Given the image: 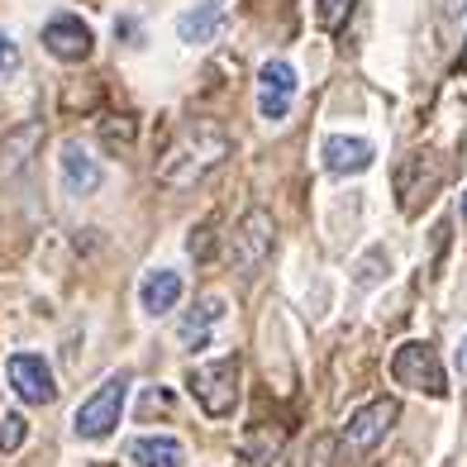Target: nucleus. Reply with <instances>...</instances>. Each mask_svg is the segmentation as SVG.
<instances>
[{
  "instance_id": "nucleus-2",
  "label": "nucleus",
  "mask_w": 467,
  "mask_h": 467,
  "mask_svg": "<svg viewBox=\"0 0 467 467\" xmlns=\"http://www.w3.org/2000/svg\"><path fill=\"white\" fill-rule=\"evenodd\" d=\"M239 377H244L239 353H229V358H215V363L191 368L186 387H191L196 406H201L210 420H229L234 410H239Z\"/></svg>"
},
{
  "instance_id": "nucleus-18",
  "label": "nucleus",
  "mask_w": 467,
  "mask_h": 467,
  "mask_svg": "<svg viewBox=\"0 0 467 467\" xmlns=\"http://www.w3.org/2000/svg\"><path fill=\"white\" fill-rule=\"evenodd\" d=\"M387 277H391V248L387 244H372L363 258L353 263V282L363 286V291H372V286H381Z\"/></svg>"
},
{
  "instance_id": "nucleus-9",
  "label": "nucleus",
  "mask_w": 467,
  "mask_h": 467,
  "mask_svg": "<svg viewBox=\"0 0 467 467\" xmlns=\"http://www.w3.org/2000/svg\"><path fill=\"white\" fill-rule=\"evenodd\" d=\"M439 177H443V167H439L434 153H420V148H415V153H406V158L396 162V205L406 210V215H415L420 201L439 186Z\"/></svg>"
},
{
  "instance_id": "nucleus-19",
  "label": "nucleus",
  "mask_w": 467,
  "mask_h": 467,
  "mask_svg": "<svg viewBox=\"0 0 467 467\" xmlns=\"http://www.w3.org/2000/svg\"><path fill=\"white\" fill-rule=\"evenodd\" d=\"M358 0H315V19H320V29H344L348 25V15H353Z\"/></svg>"
},
{
  "instance_id": "nucleus-21",
  "label": "nucleus",
  "mask_w": 467,
  "mask_h": 467,
  "mask_svg": "<svg viewBox=\"0 0 467 467\" xmlns=\"http://www.w3.org/2000/svg\"><path fill=\"white\" fill-rule=\"evenodd\" d=\"M210 244H215V220H205L201 229H191V239H186V248H191V258H196V263L210 258Z\"/></svg>"
},
{
  "instance_id": "nucleus-22",
  "label": "nucleus",
  "mask_w": 467,
  "mask_h": 467,
  "mask_svg": "<svg viewBox=\"0 0 467 467\" xmlns=\"http://www.w3.org/2000/svg\"><path fill=\"white\" fill-rule=\"evenodd\" d=\"M19 62H25V57H19V44H15L5 29H0V81H10L19 72Z\"/></svg>"
},
{
  "instance_id": "nucleus-3",
  "label": "nucleus",
  "mask_w": 467,
  "mask_h": 467,
  "mask_svg": "<svg viewBox=\"0 0 467 467\" xmlns=\"http://www.w3.org/2000/svg\"><path fill=\"white\" fill-rule=\"evenodd\" d=\"M124 396H130V377L115 372V377H105L100 387L81 400L77 415H72V430L77 439H110L119 430V415H124Z\"/></svg>"
},
{
  "instance_id": "nucleus-11",
  "label": "nucleus",
  "mask_w": 467,
  "mask_h": 467,
  "mask_svg": "<svg viewBox=\"0 0 467 467\" xmlns=\"http://www.w3.org/2000/svg\"><path fill=\"white\" fill-rule=\"evenodd\" d=\"M320 162L334 177H363L377 162V148H372V139H358V134H329L320 143Z\"/></svg>"
},
{
  "instance_id": "nucleus-10",
  "label": "nucleus",
  "mask_w": 467,
  "mask_h": 467,
  "mask_svg": "<svg viewBox=\"0 0 467 467\" xmlns=\"http://www.w3.org/2000/svg\"><path fill=\"white\" fill-rule=\"evenodd\" d=\"M44 48L57 62H87L91 48H96V34H91L87 19H77V15H53L44 25Z\"/></svg>"
},
{
  "instance_id": "nucleus-1",
  "label": "nucleus",
  "mask_w": 467,
  "mask_h": 467,
  "mask_svg": "<svg viewBox=\"0 0 467 467\" xmlns=\"http://www.w3.org/2000/svg\"><path fill=\"white\" fill-rule=\"evenodd\" d=\"M229 148H234V143H229V134H224V124H215V119H191L186 130L162 148L153 177H158V186H167V191H191V186L205 182V177L229 158Z\"/></svg>"
},
{
  "instance_id": "nucleus-14",
  "label": "nucleus",
  "mask_w": 467,
  "mask_h": 467,
  "mask_svg": "<svg viewBox=\"0 0 467 467\" xmlns=\"http://www.w3.org/2000/svg\"><path fill=\"white\" fill-rule=\"evenodd\" d=\"M182 272H172V267H148L143 272V282H139V306H143V315H167V310H177V301H182Z\"/></svg>"
},
{
  "instance_id": "nucleus-12",
  "label": "nucleus",
  "mask_w": 467,
  "mask_h": 467,
  "mask_svg": "<svg viewBox=\"0 0 467 467\" xmlns=\"http://www.w3.org/2000/svg\"><path fill=\"white\" fill-rule=\"evenodd\" d=\"M57 177H62V191L67 196H91V191H100V162L91 158V148L87 143H77L67 139L57 148Z\"/></svg>"
},
{
  "instance_id": "nucleus-24",
  "label": "nucleus",
  "mask_w": 467,
  "mask_h": 467,
  "mask_svg": "<svg viewBox=\"0 0 467 467\" xmlns=\"http://www.w3.org/2000/svg\"><path fill=\"white\" fill-rule=\"evenodd\" d=\"M443 15H449V19H462V15H467V0H443Z\"/></svg>"
},
{
  "instance_id": "nucleus-17",
  "label": "nucleus",
  "mask_w": 467,
  "mask_h": 467,
  "mask_svg": "<svg viewBox=\"0 0 467 467\" xmlns=\"http://www.w3.org/2000/svg\"><path fill=\"white\" fill-rule=\"evenodd\" d=\"M239 453L253 462V467H282V453H286V434L272 430V424H258V430H248Z\"/></svg>"
},
{
  "instance_id": "nucleus-7",
  "label": "nucleus",
  "mask_w": 467,
  "mask_h": 467,
  "mask_svg": "<svg viewBox=\"0 0 467 467\" xmlns=\"http://www.w3.org/2000/svg\"><path fill=\"white\" fill-rule=\"evenodd\" d=\"M5 377H10V391L25 400V406H53L57 400L53 368L38 353H10L5 358Z\"/></svg>"
},
{
  "instance_id": "nucleus-6",
  "label": "nucleus",
  "mask_w": 467,
  "mask_h": 467,
  "mask_svg": "<svg viewBox=\"0 0 467 467\" xmlns=\"http://www.w3.org/2000/svg\"><path fill=\"white\" fill-rule=\"evenodd\" d=\"M396 420H400V406H396L391 396H377V400H368V406H358L348 415V424H344V453L348 458L372 453L377 443L396 430Z\"/></svg>"
},
{
  "instance_id": "nucleus-4",
  "label": "nucleus",
  "mask_w": 467,
  "mask_h": 467,
  "mask_svg": "<svg viewBox=\"0 0 467 467\" xmlns=\"http://www.w3.org/2000/svg\"><path fill=\"white\" fill-rule=\"evenodd\" d=\"M272 248H277V224H272L267 210H248V215L234 224L229 244H224L229 263L239 267V272H258L272 258Z\"/></svg>"
},
{
  "instance_id": "nucleus-16",
  "label": "nucleus",
  "mask_w": 467,
  "mask_h": 467,
  "mask_svg": "<svg viewBox=\"0 0 467 467\" xmlns=\"http://www.w3.org/2000/svg\"><path fill=\"white\" fill-rule=\"evenodd\" d=\"M130 458L139 467H182L186 462V449H182L172 434H139L130 443Z\"/></svg>"
},
{
  "instance_id": "nucleus-25",
  "label": "nucleus",
  "mask_w": 467,
  "mask_h": 467,
  "mask_svg": "<svg viewBox=\"0 0 467 467\" xmlns=\"http://www.w3.org/2000/svg\"><path fill=\"white\" fill-rule=\"evenodd\" d=\"M453 363H458V372L467 377V334L458 338V353H453Z\"/></svg>"
},
{
  "instance_id": "nucleus-23",
  "label": "nucleus",
  "mask_w": 467,
  "mask_h": 467,
  "mask_svg": "<svg viewBox=\"0 0 467 467\" xmlns=\"http://www.w3.org/2000/svg\"><path fill=\"white\" fill-rule=\"evenodd\" d=\"M105 143H119V148H130V143H134V119H130V115H115V119H105Z\"/></svg>"
},
{
  "instance_id": "nucleus-15",
  "label": "nucleus",
  "mask_w": 467,
  "mask_h": 467,
  "mask_svg": "<svg viewBox=\"0 0 467 467\" xmlns=\"http://www.w3.org/2000/svg\"><path fill=\"white\" fill-rule=\"evenodd\" d=\"M224 310H229V301H224V296L220 291H210V296H201V301L196 306H191L186 315H182V325H177V338H182V344H205V338H210V329H215L220 320H224Z\"/></svg>"
},
{
  "instance_id": "nucleus-26",
  "label": "nucleus",
  "mask_w": 467,
  "mask_h": 467,
  "mask_svg": "<svg viewBox=\"0 0 467 467\" xmlns=\"http://www.w3.org/2000/svg\"><path fill=\"white\" fill-rule=\"evenodd\" d=\"M462 67H467V53H462V57H458V72H462Z\"/></svg>"
},
{
  "instance_id": "nucleus-8",
  "label": "nucleus",
  "mask_w": 467,
  "mask_h": 467,
  "mask_svg": "<svg viewBox=\"0 0 467 467\" xmlns=\"http://www.w3.org/2000/svg\"><path fill=\"white\" fill-rule=\"evenodd\" d=\"M296 91H301V81H296L291 62H282V57L263 62V72H258V115L267 124H282L291 115V105H296Z\"/></svg>"
},
{
  "instance_id": "nucleus-5",
  "label": "nucleus",
  "mask_w": 467,
  "mask_h": 467,
  "mask_svg": "<svg viewBox=\"0 0 467 467\" xmlns=\"http://www.w3.org/2000/svg\"><path fill=\"white\" fill-rule=\"evenodd\" d=\"M391 377L400 381V387L424 391V396H443V391H449V377H443L439 353L424 344V338H410V344H400L391 353Z\"/></svg>"
},
{
  "instance_id": "nucleus-13",
  "label": "nucleus",
  "mask_w": 467,
  "mask_h": 467,
  "mask_svg": "<svg viewBox=\"0 0 467 467\" xmlns=\"http://www.w3.org/2000/svg\"><path fill=\"white\" fill-rule=\"evenodd\" d=\"M224 19H229L224 0H201V5H191V10L177 15V38L186 48H205V44H215V38H220Z\"/></svg>"
},
{
  "instance_id": "nucleus-20",
  "label": "nucleus",
  "mask_w": 467,
  "mask_h": 467,
  "mask_svg": "<svg viewBox=\"0 0 467 467\" xmlns=\"http://www.w3.org/2000/svg\"><path fill=\"white\" fill-rule=\"evenodd\" d=\"M25 434H29L25 430V415H15V410L0 415V453H15L19 443H25Z\"/></svg>"
},
{
  "instance_id": "nucleus-27",
  "label": "nucleus",
  "mask_w": 467,
  "mask_h": 467,
  "mask_svg": "<svg viewBox=\"0 0 467 467\" xmlns=\"http://www.w3.org/2000/svg\"><path fill=\"white\" fill-rule=\"evenodd\" d=\"M462 220H467V191H462Z\"/></svg>"
}]
</instances>
